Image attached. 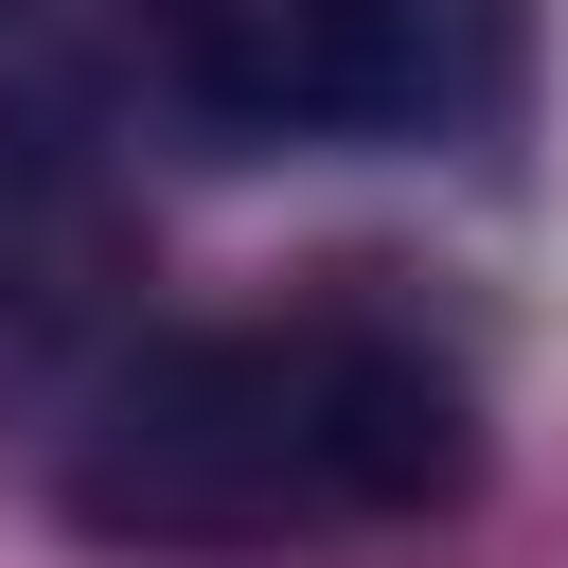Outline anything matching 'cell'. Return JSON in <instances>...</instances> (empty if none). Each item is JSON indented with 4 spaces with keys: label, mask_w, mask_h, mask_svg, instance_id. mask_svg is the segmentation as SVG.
Here are the masks:
<instances>
[{
    "label": "cell",
    "mask_w": 568,
    "mask_h": 568,
    "mask_svg": "<svg viewBox=\"0 0 568 568\" xmlns=\"http://www.w3.org/2000/svg\"><path fill=\"white\" fill-rule=\"evenodd\" d=\"M479 479V373L390 302L178 320L106 355L53 426V497L124 550H302L408 532Z\"/></svg>",
    "instance_id": "6da1fadb"
},
{
    "label": "cell",
    "mask_w": 568,
    "mask_h": 568,
    "mask_svg": "<svg viewBox=\"0 0 568 568\" xmlns=\"http://www.w3.org/2000/svg\"><path fill=\"white\" fill-rule=\"evenodd\" d=\"M160 71L213 142H444L497 89V0H160Z\"/></svg>",
    "instance_id": "7a4b0ae2"
},
{
    "label": "cell",
    "mask_w": 568,
    "mask_h": 568,
    "mask_svg": "<svg viewBox=\"0 0 568 568\" xmlns=\"http://www.w3.org/2000/svg\"><path fill=\"white\" fill-rule=\"evenodd\" d=\"M0 18H36V0H0Z\"/></svg>",
    "instance_id": "3957f363"
}]
</instances>
